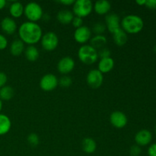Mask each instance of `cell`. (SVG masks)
<instances>
[{
    "label": "cell",
    "instance_id": "1",
    "mask_svg": "<svg viewBox=\"0 0 156 156\" xmlns=\"http://www.w3.org/2000/svg\"><path fill=\"white\" fill-rule=\"evenodd\" d=\"M20 40L24 44L34 46L37 44L43 36L42 28L36 22L25 21L20 25L18 28Z\"/></svg>",
    "mask_w": 156,
    "mask_h": 156
},
{
    "label": "cell",
    "instance_id": "2",
    "mask_svg": "<svg viewBox=\"0 0 156 156\" xmlns=\"http://www.w3.org/2000/svg\"><path fill=\"white\" fill-rule=\"evenodd\" d=\"M120 26L126 34H135L140 33L143 30L144 21L139 15H128L122 19Z\"/></svg>",
    "mask_w": 156,
    "mask_h": 156
},
{
    "label": "cell",
    "instance_id": "3",
    "mask_svg": "<svg viewBox=\"0 0 156 156\" xmlns=\"http://www.w3.org/2000/svg\"><path fill=\"white\" fill-rule=\"evenodd\" d=\"M78 56L82 63L91 65L98 60V50L90 44H84L78 50Z\"/></svg>",
    "mask_w": 156,
    "mask_h": 156
},
{
    "label": "cell",
    "instance_id": "4",
    "mask_svg": "<svg viewBox=\"0 0 156 156\" xmlns=\"http://www.w3.org/2000/svg\"><path fill=\"white\" fill-rule=\"evenodd\" d=\"M24 14L28 21L37 22L43 18V9L37 2H29L24 6Z\"/></svg>",
    "mask_w": 156,
    "mask_h": 156
},
{
    "label": "cell",
    "instance_id": "5",
    "mask_svg": "<svg viewBox=\"0 0 156 156\" xmlns=\"http://www.w3.org/2000/svg\"><path fill=\"white\" fill-rule=\"evenodd\" d=\"M92 10L93 4L90 0H77L73 5V14L82 18L88 16Z\"/></svg>",
    "mask_w": 156,
    "mask_h": 156
},
{
    "label": "cell",
    "instance_id": "6",
    "mask_svg": "<svg viewBox=\"0 0 156 156\" xmlns=\"http://www.w3.org/2000/svg\"><path fill=\"white\" fill-rule=\"evenodd\" d=\"M41 45L46 51H53L59 44V37L54 32H47L41 38Z\"/></svg>",
    "mask_w": 156,
    "mask_h": 156
},
{
    "label": "cell",
    "instance_id": "7",
    "mask_svg": "<svg viewBox=\"0 0 156 156\" xmlns=\"http://www.w3.org/2000/svg\"><path fill=\"white\" fill-rule=\"evenodd\" d=\"M59 85L57 77L53 74H46L40 81V87L44 91H53Z\"/></svg>",
    "mask_w": 156,
    "mask_h": 156
},
{
    "label": "cell",
    "instance_id": "8",
    "mask_svg": "<svg viewBox=\"0 0 156 156\" xmlns=\"http://www.w3.org/2000/svg\"><path fill=\"white\" fill-rule=\"evenodd\" d=\"M86 82L91 88H100L104 82V75L98 69L90 70L87 75Z\"/></svg>",
    "mask_w": 156,
    "mask_h": 156
},
{
    "label": "cell",
    "instance_id": "9",
    "mask_svg": "<svg viewBox=\"0 0 156 156\" xmlns=\"http://www.w3.org/2000/svg\"><path fill=\"white\" fill-rule=\"evenodd\" d=\"M110 122L114 127L122 129L127 124L128 119L126 114L122 111H114L110 116Z\"/></svg>",
    "mask_w": 156,
    "mask_h": 156
},
{
    "label": "cell",
    "instance_id": "10",
    "mask_svg": "<svg viewBox=\"0 0 156 156\" xmlns=\"http://www.w3.org/2000/svg\"><path fill=\"white\" fill-rule=\"evenodd\" d=\"M91 31L90 28L87 26H82V27L76 28L74 32V39L77 43L80 44H85L88 41L91 40Z\"/></svg>",
    "mask_w": 156,
    "mask_h": 156
},
{
    "label": "cell",
    "instance_id": "11",
    "mask_svg": "<svg viewBox=\"0 0 156 156\" xmlns=\"http://www.w3.org/2000/svg\"><path fill=\"white\" fill-rule=\"evenodd\" d=\"M75 66H76V63L73 58L69 56H65L58 62L57 70L61 74L66 76L74 69Z\"/></svg>",
    "mask_w": 156,
    "mask_h": 156
},
{
    "label": "cell",
    "instance_id": "12",
    "mask_svg": "<svg viewBox=\"0 0 156 156\" xmlns=\"http://www.w3.org/2000/svg\"><path fill=\"white\" fill-rule=\"evenodd\" d=\"M105 26H106V28H108V30L112 34L115 33L117 30L121 28L120 17L115 13H111L107 15L106 18H105Z\"/></svg>",
    "mask_w": 156,
    "mask_h": 156
},
{
    "label": "cell",
    "instance_id": "13",
    "mask_svg": "<svg viewBox=\"0 0 156 156\" xmlns=\"http://www.w3.org/2000/svg\"><path fill=\"white\" fill-rule=\"evenodd\" d=\"M152 134L148 129H141L136 133L135 136V141L139 146H146L152 142Z\"/></svg>",
    "mask_w": 156,
    "mask_h": 156
},
{
    "label": "cell",
    "instance_id": "14",
    "mask_svg": "<svg viewBox=\"0 0 156 156\" xmlns=\"http://www.w3.org/2000/svg\"><path fill=\"white\" fill-rule=\"evenodd\" d=\"M1 28L6 34L12 35L16 31L17 24L13 18L10 17H5L1 21Z\"/></svg>",
    "mask_w": 156,
    "mask_h": 156
},
{
    "label": "cell",
    "instance_id": "15",
    "mask_svg": "<svg viewBox=\"0 0 156 156\" xmlns=\"http://www.w3.org/2000/svg\"><path fill=\"white\" fill-rule=\"evenodd\" d=\"M111 5L110 2L107 0H99L97 1L94 5H93V9L94 12L100 15H108L111 11Z\"/></svg>",
    "mask_w": 156,
    "mask_h": 156
},
{
    "label": "cell",
    "instance_id": "16",
    "mask_svg": "<svg viewBox=\"0 0 156 156\" xmlns=\"http://www.w3.org/2000/svg\"><path fill=\"white\" fill-rule=\"evenodd\" d=\"M98 70L102 74L108 73L114 69V60L111 57L101 59L98 62Z\"/></svg>",
    "mask_w": 156,
    "mask_h": 156
},
{
    "label": "cell",
    "instance_id": "17",
    "mask_svg": "<svg viewBox=\"0 0 156 156\" xmlns=\"http://www.w3.org/2000/svg\"><path fill=\"white\" fill-rule=\"evenodd\" d=\"M74 17V14L71 11L67 10V9L59 11L57 13V15H56V18H57L58 21L62 24H64V25L71 24Z\"/></svg>",
    "mask_w": 156,
    "mask_h": 156
},
{
    "label": "cell",
    "instance_id": "18",
    "mask_svg": "<svg viewBox=\"0 0 156 156\" xmlns=\"http://www.w3.org/2000/svg\"><path fill=\"white\" fill-rule=\"evenodd\" d=\"M12 122L7 115L0 114V136H4L10 131Z\"/></svg>",
    "mask_w": 156,
    "mask_h": 156
},
{
    "label": "cell",
    "instance_id": "19",
    "mask_svg": "<svg viewBox=\"0 0 156 156\" xmlns=\"http://www.w3.org/2000/svg\"><path fill=\"white\" fill-rule=\"evenodd\" d=\"M82 148L85 153L92 154L97 149V143L92 138L87 137L82 140Z\"/></svg>",
    "mask_w": 156,
    "mask_h": 156
},
{
    "label": "cell",
    "instance_id": "20",
    "mask_svg": "<svg viewBox=\"0 0 156 156\" xmlns=\"http://www.w3.org/2000/svg\"><path fill=\"white\" fill-rule=\"evenodd\" d=\"M113 40L114 43L119 47L125 45L128 41V35L122 28H120L118 30L113 34Z\"/></svg>",
    "mask_w": 156,
    "mask_h": 156
},
{
    "label": "cell",
    "instance_id": "21",
    "mask_svg": "<svg viewBox=\"0 0 156 156\" xmlns=\"http://www.w3.org/2000/svg\"><path fill=\"white\" fill-rule=\"evenodd\" d=\"M24 7L19 2H14L9 7V12L12 18H18L24 14Z\"/></svg>",
    "mask_w": 156,
    "mask_h": 156
},
{
    "label": "cell",
    "instance_id": "22",
    "mask_svg": "<svg viewBox=\"0 0 156 156\" xmlns=\"http://www.w3.org/2000/svg\"><path fill=\"white\" fill-rule=\"evenodd\" d=\"M24 51V44L20 39L15 40L10 47V53L14 56H21Z\"/></svg>",
    "mask_w": 156,
    "mask_h": 156
},
{
    "label": "cell",
    "instance_id": "23",
    "mask_svg": "<svg viewBox=\"0 0 156 156\" xmlns=\"http://www.w3.org/2000/svg\"><path fill=\"white\" fill-rule=\"evenodd\" d=\"M24 55H25L26 59L30 62H35L38 59L40 56L39 50H37L34 46H28L27 48L24 50Z\"/></svg>",
    "mask_w": 156,
    "mask_h": 156
},
{
    "label": "cell",
    "instance_id": "24",
    "mask_svg": "<svg viewBox=\"0 0 156 156\" xmlns=\"http://www.w3.org/2000/svg\"><path fill=\"white\" fill-rule=\"evenodd\" d=\"M107 44V38L104 35H96L94 37L91 38V47H94L96 50H101L105 48V46Z\"/></svg>",
    "mask_w": 156,
    "mask_h": 156
},
{
    "label": "cell",
    "instance_id": "25",
    "mask_svg": "<svg viewBox=\"0 0 156 156\" xmlns=\"http://www.w3.org/2000/svg\"><path fill=\"white\" fill-rule=\"evenodd\" d=\"M15 91L13 88L9 85H5L0 88V99L2 101H9L14 97Z\"/></svg>",
    "mask_w": 156,
    "mask_h": 156
},
{
    "label": "cell",
    "instance_id": "26",
    "mask_svg": "<svg viewBox=\"0 0 156 156\" xmlns=\"http://www.w3.org/2000/svg\"><path fill=\"white\" fill-rule=\"evenodd\" d=\"M27 143H29V145L33 147H36L40 143V139L39 136H37V134L34 133H32L29 134L28 136H27Z\"/></svg>",
    "mask_w": 156,
    "mask_h": 156
},
{
    "label": "cell",
    "instance_id": "27",
    "mask_svg": "<svg viewBox=\"0 0 156 156\" xmlns=\"http://www.w3.org/2000/svg\"><path fill=\"white\" fill-rule=\"evenodd\" d=\"M59 84L62 88H69L73 84L72 78L68 76H63L59 80Z\"/></svg>",
    "mask_w": 156,
    "mask_h": 156
},
{
    "label": "cell",
    "instance_id": "28",
    "mask_svg": "<svg viewBox=\"0 0 156 156\" xmlns=\"http://www.w3.org/2000/svg\"><path fill=\"white\" fill-rule=\"evenodd\" d=\"M105 30H106V26L101 22L96 23L93 27V31L96 34V35H102Z\"/></svg>",
    "mask_w": 156,
    "mask_h": 156
},
{
    "label": "cell",
    "instance_id": "29",
    "mask_svg": "<svg viewBox=\"0 0 156 156\" xmlns=\"http://www.w3.org/2000/svg\"><path fill=\"white\" fill-rule=\"evenodd\" d=\"M98 57H100L101 59H104V58H108L111 57V50L108 48H102L101 50H99V51H98Z\"/></svg>",
    "mask_w": 156,
    "mask_h": 156
},
{
    "label": "cell",
    "instance_id": "30",
    "mask_svg": "<svg viewBox=\"0 0 156 156\" xmlns=\"http://www.w3.org/2000/svg\"><path fill=\"white\" fill-rule=\"evenodd\" d=\"M142 149L140 146L138 145H134V146H131L130 149H129V154L131 156H139L141 154Z\"/></svg>",
    "mask_w": 156,
    "mask_h": 156
},
{
    "label": "cell",
    "instance_id": "31",
    "mask_svg": "<svg viewBox=\"0 0 156 156\" xmlns=\"http://www.w3.org/2000/svg\"><path fill=\"white\" fill-rule=\"evenodd\" d=\"M72 24H73V25L76 28H79V27L83 26V19L82 18H80V17L75 16L73 21H72Z\"/></svg>",
    "mask_w": 156,
    "mask_h": 156
},
{
    "label": "cell",
    "instance_id": "32",
    "mask_svg": "<svg viewBox=\"0 0 156 156\" xmlns=\"http://www.w3.org/2000/svg\"><path fill=\"white\" fill-rule=\"evenodd\" d=\"M8 40L3 34H0V50H3L7 47Z\"/></svg>",
    "mask_w": 156,
    "mask_h": 156
},
{
    "label": "cell",
    "instance_id": "33",
    "mask_svg": "<svg viewBox=\"0 0 156 156\" xmlns=\"http://www.w3.org/2000/svg\"><path fill=\"white\" fill-rule=\"evenodd\" d=\"M7 81L8 78L5 73H3V72H0V88H2L6 85Z\"/></svg>",
    "mask_w": 156,
    "mask_h": 156
},
{
    "label": "cell",
    "instance_id": "34",
    "mask_svg": "<svg viewBox=\"0 0 156 156\" xmlns=\"http://www.w3.org/2000/svg\"><path fill=\"white\" fill-rule=\"evenodd\" d=\"M149 156H156V143L152 144L148 149Z\"/></svg>",
    "mask_w": 156,
    "mask_h": 156
},
{
    "label": "cell",
    "instance_id": "35",
    "mask_svg": "<svg viewBox=\"0 0 156 156\" xmlns=\"http://www.w3.org/2000/svg\"><path fill=\"white\" fill-rule=\"evenodd\" d=\"M145 5L150 9H156V0H146Z\"/></svg>",
    "mask_w": 156,
    "mask_h": 156
},
{
    "label": "cell",
    "instance_id": "36",
    "mask_svg": "<svg viewBox=\"0 0 156 156\" xmlns=\"http://www.w3.org/2000/svg\"><path fill=\"white\" fill-rule=\"evenodd\" d=\"M61 4L64 5H73L74 4V0H61L59 2Z\"/></svg>",
    "mask_w": 156,
    "mask_h": 156
},
{
    "label": "cell",
    "instance_id": "37",
    "mask_svg": "<svg viewBox=\"0 0 156 156\" xmlns=\"http://www.w3.org/2000/svg\"><path fill=\"white\" fill-rule=\"evenodd\" d=\"M136 4L139 5H145L146 2V0H136Z\"/></svg>",
    "mask_w": 156,
    "mask_h": 156
},
{
    "label": "cell",
    "instance_id": "38",
    "mask_svg": "<svg viewBox=\"0 0 156 156\" xmlns=\"http://www.w3.org/2000/svg\"><path fill=\"white\" fill-rule=\"evenodd\" d=\"M6 5V1L5 0H0V10L4 9Z\"/></svg>",
    "mask_w": 156,
    "mask_h": 156
},
{
    "label": "cell",
    "instance_id": "39",
    "mask_svg": "<svg viewBox=\"0 0 156 156\" xmlns=\"http://www.w3.org/2000/svg\"><path fill=\"white\" fill-rule=\"evenodd\" d=\"M2 100L0 99V112H1L2 111Z\"/></svg>",
    "mask_w": 156,
    "mask_h": 156
},
{
    "label": "cell",
    "instance_id": "40",
    "mask_svg": "<svg viewBox=\"0 0 156 156\" xmlns=\"http://www.w3.org/2000/svg\"><path fill=\"white\" fill-rule=\"evenodd\" d=\"M154 51H155L156 53V45L155 46V47H154Z\"/></svg>",
    "mask_w": 156,
    "mask_h": 156
},
{
    "label": "cell",
    "instance_id": "41",
    "mask_svg": "<svg viewBox=\"0 0 156 156\" xmlns=\"http://www.w3.org/2000/svg\"><path fill=\"white\" fill-rule=\"evenodd\" d=\"M155 133H156V126H155Z\"/></svg>",
    "mask_w": 156,
    "mask_h": 156
}]
</instances>
